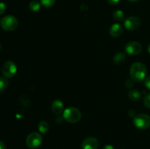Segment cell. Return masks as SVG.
Masks as SVG:
<instances>
[{"mask_svg":"<svg viewBox=\"0 0 150 149\" xmlns=\"http://www.w3.org/2000/svg\"><path fill=\"white\" fill-rule=\"evenodd\" d=\"M146 68L144 64L141 62H136L132 64L130 70V74L131 79L134 81L141 82L146 77Z\"/></svg>","mask_w":150,"mask_h":149,"instance_id":"1","label":"cell"},{"mask_svg":"<svg viewBox=\"0 0 150 149\" xmlns=\"http://www.w3.org/2000/svg\"><path fill=\"white\" fill-rule=\"evenodd\" d=\"M63 118L70 123H77L81 118V112L76 108H68L64 110Z\"/></svg>","mask_w":150,"mask_h":149,"instance_id":"2","label":"cell"},{"mask_svg":"<svg viewBox=\"0 0 150 149\" xmlns=\"http://www.w3.org/2000/svg\"><path fill=\"white\" fill-rule=\"evenodd\" d=\"M0 24L4 30L12 32L17 28L18 23L17 18L15 16L8 15L4 16L1 18Z\"/></svg>","mask_w":150,"mask_h":149,"instance_id":"3","label":"cell"},{"mask_svg":"<svg viewBox=\"0 0 150 149\" xmlns=\"http://www.w3.org/2000/svg\"><path fill=\"white\" fill-rule=\"evenodd\" d=\"M133 124L139 129H146L150 127V116L147 114H139L133 118Z\"/></svg>","mask_w":150,"mask_h":149,"instance_id":"4","label":"cell"},{"mask_svg":"<svg viewBox=\"0 0 150 149\" xmlns=\"http://www.w3.org/2000/svg\"><path fill=\"white\" fill-rule=\"evenodd\" d=\"M42 142V137L38 132H32L27 136L26 140V145L31 149H35L39 147Z\"/></svg>","mask_w":150,"mask_h":149,"instance_id":"5","label":"cell"},{"mask_svg":"<svg viewBox=\"0 0 150 149\" xmlns=\"http://www.w3.org/2000/svg\"><path fill=\"white\" fill-rule=\"evenodd\" d=\"M1 72L4 77L7 78L13 77L16 75L17 72V67L13 61H7L4 63L1 67Z\"/></svg>","mask_w":150,"mask_h":149,"instance_id":"6","label":"cell"},{"mask_svg":"<svg viewBox=\"0 0 150 149\" xmlns=\"http://www.w3.org/2000/svg\"><path fill=\"white\" fill-rule=\"evenodd\" d=\"M142 51V46L139 42L136 41L129 42L125 45V51L131 56H136L140 53Z\"/></svg>","mask_w":150,"mask_h":149,"instance_id":"7","label":"cell"},{"mask_svg":"<svg viewBox=\"0 0 150 149\" xmlns=\"http://www.w3.org/2000/svg\"><path fill=\"white\" fill-rule=\"evenodd\" d=\"M141 25V20L137 16H130L125 21V27L130 31H134L137 29Z\"/></svg>","mask_w":150,"mask_h":149,"instance_id":"8","label":"cell"},{"mask_svg":"<svg viewBox=\"0 0 150 149\" xmlns=\"http://www.w3.org/2000/svg\"><path fill=\"white\" fill-rule=\"evenodd\" d=\"M99 142L95 137H89L85 139L81 144V149H98Z\"/></svg>","mask_w":150,"mask_h":149,"instance_id":"9","label":"cell"},{"mask_svg":"<svg viewBox=\"0 0 150 149\" xmlns=\"http://www.w3.org/2000/svg\"><path fill=\"white\" fill-rule=\"evenodd\" d=\"M123 32V27L121 24L119 23H115L112 25L111 27L110 28L109 34L113 37H118L122 34Z\"/></svg>","mask_w":150,"mask_h":149,"instance_id":"10","label":"cell"},{"mask_svg":"<svg viewBox=\"0 0 150 149\" xmlns=\"http://www.w3.org/2000/svg\"><path fill=\"white\" fill-rule=\"evenodd\" d=\"M51 110L56 115H60L64 110L63 103L60 100H54L51 104Z\"/></svg>","mask_w":150,"mask_h":149,"instance_id":"11","label":"cell"},{"mask_svg":"<svg viewBox=\"0 0 150 149\" xmlns=\"http://www.w3.org/2000/svg\"><path fill=\"white\" fill-rule=\"evenodd\" d=\"M127 96L131 100L138 101L142 98V93L138 90H131L130 91H129Z\"/></svg>","mask_w":150,"mask_h":149,"instance_id":"12","label":"cell"},{"mask_svg":"<svg viewBox=\"0 0 150 149\" xmlns=\"http://www.w3.org/2000/svg\"><path fill=\"white\" fill-rule=\"evenodd\" d=\"M126 58V56L124 53L119 52L117 54H115L114 57V62L116 64H121L125 61Z\"/></svg>","mask_w":150,"mask_h":149,"instance_id":"13","label":"cell"},{"mask_svg":"<svg viewBox=\"0 0 150 149\" xmlns=\"http://www.w3.org/2000/svg\"><path fill=\"white\" fill-rule=\"evenodd\" d=\"M38 129L42 134H46L49 130V125L45 121H42L38 124Z\"/></svg>","mask_w":150,"mask_h":149,"instance_id":"14","label":"cell"},{"mask_svg":"<svg viewBox=\"0 0 150 149\" xmlns=\"http://www.w3.org/2000/svg\"><path fill=\"white\" fill-rule=\"evenodd\" d=\"M9 82L8 80L6 77H0V93H2L3 91L7 89L8 87Z\"/></svg>","mask_w":150,"mask_h":149,"instance_id":"15","label":"cell"},{"mask_svg":"<svg viewBox=\"0 0 150 149\" xmlns=\"http://www.w3.org/2000/svg\"><path fill=\"white\" fill-rule=\"evenodd\" d=\"M29 8L32 12L38 11L40 8V3L38 1H32L29 3Z\"/></svg>","mask_w":150,"mask_h":149,"instance_id":"16","label":"cell"},{"mask_svg":"<svg viewBox=\"0 0 150 149\" xmlns=\"http://www.w3.org/2000/svg\"><path fill=\"white\" fill-rule=\"evenodd\" d=\"M113 17L117 21H121V20H122L125 18V14L123 13V11H122L120 10H117L114 12Z\"/></svg>","mask_w":150,"mask_h":149,"instance_id":"17","label":"cell"},{"mask_svg":"<svg viewBox=\"0 0 150 149\" xmlns=\"http://www.w3.org/2000/svg\"><path fill=\"white\" fill-rule=\"evenodd\" d=\"M56 0H40V4L44 7H50L55 3Z\"/></svg>","mask_w":150,"mask_h":149,"instance_id":"18","label":"cell"},{"mask_svg":"<svg viewBox=\"0 0 150 149\" xmlns=\"http://www.w3.org/2000/svg\"><path fill=\"white\" fill-rule=\"evenodd\" d=\"M144 104L148 108H150V93L144 96Z\"/></svg>","mask_w":150,"mask_h":149,"instance_id":"19","label":"cell"},{"mask_svg":"<svg viewBox=\"0 0 150 149\" xmlns=\"http://www.w3.org/2000/svg\"><path fill=\"white\" fill-rule=\"evenodd\" d=\"M125 84L127 88H131L134 84V80L133 79H127V80H126Z\"/></svg>","mask_w":150,"mask_h":149,"instance_id":"20","label":"cell"},{"mask_svg":"<svg viewBox=\"0 0 150 149\" xmlns=\"http://www.w3.org/2000/svg\"><path fill=\"white\" fill-rule=\"evenodd\" d=\"M6 11V5L4 2H0V15H2Z\"/></svg>","mask_w":150,"mask_h":149,"instance_id":"21","label":"cell"},{"mask_svg":"<svg viewBox=\"0 0 150 149\" xmlns=\"http://www.w3.org/2000/svg\"><path fill=\"white\" fill-rule=\"evenodd\" d=\"M144 85L148 89H149L150 90V76L146 77V78L144 80Z\"/></svg>","mask_w":150,"mask_h":149,"instance_id":"22","label":"cell"},{"mask_svg":"<svg viewBox=\"0 0 150 149\" xmlns=\"http://www.w3.org/2000/svg\"><path fill=\"white\" fill-rule=\"evenodd\" d=\"M120 0H108V3L110 4H111V5H115V4H118L120 2Z\"/></svg>","mask_w":150,"mask_h":149,"instance_id":"23","label":"cell"},{"mask_svg":"<svg viewBox=\"0 0 150 149\" xmlns=\"http://www.w3.org/2000/svg\"><path fill=\"white\" fill-rule=\"evenodd\" d=\"M0 149H6V145L4 143V142L0 140Z\"/></svg>","mask_w":150,"mask_h":149,"instance_id":"24","label":"cell"},{"mask_svg":"<svg viewBox=\"0 0 150 149\" xmlns=\"http://www.w3.org/2000/svg\"><path fill=\"white\" fill-rule=\"evenodd\" d=\"M128 114L130 115V116H136V112H135L134 110H130V111L128 112Z\"/></svg>","mask_w":150,"mask_h":149,"instance_id":"25","label":"cell"},{"mask_svg":"<svg viewBox=\"0 0 150 149\" xmlns=\"http://www.w3.org/2000/svg\"><path fill=\"white\" fill-rule=\"evenodd\" d=\"M103 149H114V148L112 145H105L103 148Z\"/></svg>","mask_w":150,"mask_h":149,"instance_id":"26","label":"cell"},{"mask_svg":"<svg viewBox=\"0 0 150 149\" xmlns=\"http://www.w3.org/2000/svg\"><path fill=\"white\" fill-rule=\"evenodd\" d=\"M128 1H131V2H136V1H139V0H128Z\"/></svg>","mask_w":150,"mask_h":149,"instance_id":"27","label":"cell"},{"mask_svg":"<svg viewBox=\"0 0 150 149\" xmlns=\"http://www.w3.org/2000/svg\"><path fill=\"white\" fill-rule=\"evenodd\" d=\"M147 50H148V52H149V53H150V43L149 44V45H148V47H147Z\"/></svg>","mask_w":150,"mask_h":149,"instance_id":"28","label":"cell"}]
</instances>
